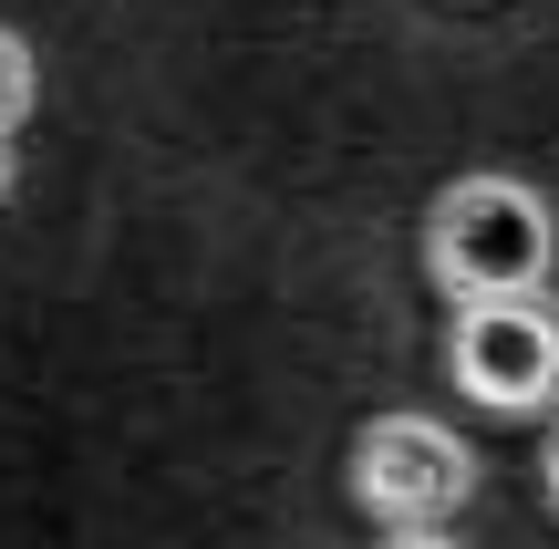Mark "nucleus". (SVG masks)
<instances>
[{
  "label": "nucleus",
  "mask_w": 559,
  "mask_h": 549,
  "mask_svg": "<svg viewBox=\"0 0 559 549\" xmlns=\"http://www.w3.org/2000/svg\"><path fill=\"white\" fill-rule=\"evenodd\" d=\"M559 270V207L508 166L436 187L425 207V281L445 301H508V290H549Z\"/></svg>",
  "instance_id": "1"
},
{
  "label": "nucleus",
  "mask_w": 559,
  "mask_h": 549,
  "mask_svg": "<svg viewBox=\"0 0 559 549\" xmlns=\"http://www.w3.org/2000/svg\"><path fill=\"white\" fill-rule=\"evenodd\" d=\"M445 373L477 415H559V301L508 290V301H456L445 322Z\"/></svg>",
  "instance_id": "2"
},
{
  "label": "nucleus",
  "mask_w": 559,
  "mask_h": 549,
  "mask_svg": "<svg viewBox=\"0 0 559 549\" xmlns=\"http://www.w3.org/2000/svg\"><path fill=\"white\" fill-rule=\"evenodd\" d=\"M353 498L383 539L404 529H445V518L477 498V446L436 415H373L353 435Z\"/></svg>",
  "instance_id": "3"
},
{
  "label": "nucleus",
  "mask_w": 559,
  "mask_h": 549,
  "mask_svg": "<svg viewBox=\"0 0 559 549\" xmlns=\"http://www.w3.org/2000/svg\"><path fill=\"white\" fill-rule=\"evenodd\" d=\"M32 104H41V62H32V41L0 21V135H11V124H32Z\"/></svg>",
  "instance_id": "4"
},
{
  "label": "nucleus",
  "mask_w": 559,
  "mask_h": 549,
  "mask_svg": "<svg viewBox=\"0 0 559 549\" xmlns=\"http://www.w3.org/2000/svg\"><path fill=\"white\" fill-rule=\"evenodd\" d=\"M539 488H549V509H559V426H549V446H539Z\"/></svg>",
  "instance_id": "5"
},
{
  "label": "nucleus",
  "mask_w": 559,
  "mask_h": 549,
  "mask_svg": "<svg viewBox=\"0 0 559 549\" xmlns=\"http://www.w3.org/2000/svg\"><path fill=\"white\" fill-rule=\"evenodd\" d=\"M383 549H456L445 529H404V539H383Z\"/></svg>",
  "instance_id": "6"
},
{
  "label": "nucleus",
  "mask_w": 559,
  "mask_h": 549,
  "mask_svg": "<svg viewBox=\"0 0 559 549\" xmlns=\"http://www.w3.org/2000/svg\"><path fill=\"white\" fill-rule=\"evenodd\" d=\"M0 198H11V135H0Z\"/></svg>",
  "instance_id": "7"
}]
</instances>
